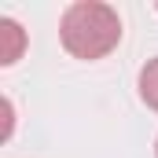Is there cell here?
<instances>
[{"label": "cell", "instance_id": "cell-1", "mask_svg": "<svg viewBox=\"0 0 158 158\" xmlns=\"http://www.w3.org/2000/svg\"><path fill=\"white\" fill-rule=\"evenodd\" d=\"M59 40L74 59H103L121 40V19L110 4L99 0H77L59 19Z\"/></svg>", "mask_w": 158, "mask_h": 158}, {"label": "cell", "instance_id": "cell-2", "mask_svg": "<svg viewBox=\"0 0 158 158\" xmlns=\"http://www.w3.org/2000/svg\"><path fill=\"white\" fill-rule=\"evenodd\" d=\"M22 48H26V30L15 22V19H0V63L11 66L22 59Z\"/></svg>", "mask_w": 158, "mask_h": 158}, {"label": "cell", "instance_id": "cell-3", "mask_svg": "<svg viewBox=\"0 0 158 158\" xmlns=\"http://www.w3.org/2000/svg\"><path fill=\"white\" fill-rule=\"evenodd\" d=\"M140 99H143L151 110H158V59H151V63L140 70Z\"/></svg>", "mask_w": 158, "mask_h": 158}, {"label": "cell", "instance_id": "cell-4", "mask_svg": "<svg viewBox=\"0 0 158 158\" xmlns=\"http://www.w3.org/2000/svg\"><path fill=\"white\" fill-rule=\"evenodd\" d=\"M155 155H158V140H155Z\"/></svg>", "mask_w": 158, "mask_h": 158}]
</instances>
